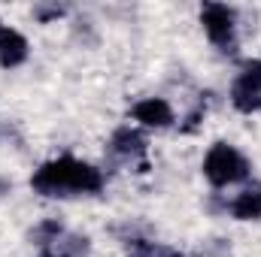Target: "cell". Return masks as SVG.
<instances>
[{"mask_svg": "<svg viewBox=\"0 0 261 257\" xmlns=\"http://www.w3.org/2000/svg\"><path fill=\"white\" fill-rule=\"evenodd\" d=\"M143 148H146V139L134 127H122L113 133V151H119L125 157H137V154H143Z\"/></svg>", "mask_w": 261, "mask_h": 257, "instance_id": "ba28073f", "label": "cell"}, {"mask_svg": "<svg viewBox=\"0 0 261 257\" xmlns=\"http://www.w3.org/2000/svg\"><path fill=\"white\" fill-rule=\"evenodd\" d=\"M134 121H140L143 127H155V130H164L173 124V106L164 100V97H146L134 106Z\"/></svg>", "mask_w": 261, "mask_h": 257, "instance_id": "5b68a950", "label": "cell"}, {"mask_svg": "<svg viewBox=\"0 0 261 257\" xmlns=\"http://www.w3.org/2000/svg\"><path fill=\"white\" fill-rule=\"evenodd\" d=\"M200 24H203V34L206 40L222 49V52H231L237 46V12L225 3H203L200 9Z\"/></svg>", "mask_w": 261, "mask_h": 257, "instance_id": "3957f363", "label": "cell"}, {"mask_svg": "<svg viewBox=\"0 0 261 257\" xmlns=\"http://www.w3.org/2000/svg\"><path fill=\"white\" fill-rule=\"evenodd\" d=\"M31 188L43 197H82V194H97L103 188V173L85 160L76 157H55L46 160L34 176Z\"/></svg>", "mask_w": 261, "mask_h": 257, "instance_id": "6da1fadb", "label": "cell"}, {"mask_svg": "<svg viewBox=\"0 0 261 257\" xmlns=\"http://www.w3.org/2000/svg\"><path fill=\"white\" fill-rule=\"evenodd\" d=\"M249 160L240 148H234L231 142H216L210 145L206 157H203V176L213 188H228L237 185L249 176Z\"/></svg>", "mask_w": 261, "mask_h": 257, "instance_id": "7a4b0ae2", "label": "cell"}, {"mask_svg": "<svg viewBox=\"0 0 261 257\" xmlns=\"http://www.w3.org/2000/svg\"><path fill=\"white\" fill-rule=\"evenodd\" d=\"M28 55H31V46H28L24 34L0 21V67H6V70L21 67L28 61Z\"/></svg>", "mask_w": 261, "mask_h": 257, "instance_id": "8992f818", "label": "cell"}, {"mask_svg": "<svg viewBox=\"0 0 261 257\" xmlns=\"http://www.w3.org/2000/svg\"><path fill=\"white\" fill-rule=\"evenodd\" d=\"M231 215L237 221H258L261 218V185H246L231 200Z\"/></svg>", "mask_w": 261, "mask_h": 257, "instance_id": "52a82bcc", "label": "cell"}, {"mask_svg": "<svg viewBox=\"0 0 261 257\" xmlns=\"http://www.w3.org/2000/svg\"><path fill=\"white\" fill-rule=\"evenodd\" d=\"M231 103L237 112H258L261 109V61L252 58V61H243L240 64V73L231 85Z\"/></svg>", "mask_w": 261, "mask_h": 257, "instance_id": "277c9868", "label": "cell"}]
</instances>
